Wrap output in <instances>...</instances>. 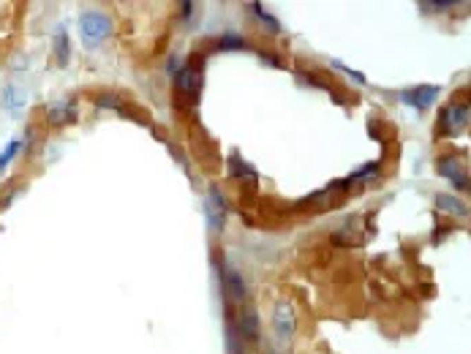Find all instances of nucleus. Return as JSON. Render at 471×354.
Returning <instances> with one entry per match:
<instances>
[{
    "mask_svg": "<svg viewBox=\"0 0 471 354\" xmlns=\"http://www.w3.org/2000/svg\"><path fill=\"white\" fill-rule=\"evenodd\" d=\"M450 6H458L455 0H441V3H419V8H428V11H447Z\"/></svg>",
    "mask_w": 471,
    "mask_h": 354,
    "instance_id": "18",
    "label": "nucleus"
},
{
    "mask_svg": "<svg viewBox=\"0 0 471 354\" xmlns=\"http://www.w3.org/2000/svg\"><path fill=\"white\" fill-rule=\"evenodd\" d=\"M436 172H439L441 177H450L453 186L460 188V191L469 188V175L460 172V158H455V155H441V158L436 161Z\"/></svg>",
    "mask_w": 471,
    "mask_h": 354,
    "instance_id": "5",
    "label": "nucleus"
},
{
    "mask_svg": "<svg viewBox=\"0 0 471 354\" xmlns=\"http://www.w3.org/2000/svg\"><path fill=\"white\" fill-rule=\"evenodd\" d=\"M55 60L57 66H68V60H71V41H68L66 30L55 33Z\"/></svg>",
    "mask_w": 471,
    "mask_h": 354,
    "instance_id": "13",
    "label": "nucleus"
},
{
    "mask_svg": "<svg viewBox=\"0 0 471 354\" xmlns=\"http://www.w3.org/2000/svg\"><path fill=\"white\" fill-rule=\"evenodd\" d=\"M205 210H208L210 226H213V229H221V226H224V213H227V205H224V196H221V191H218V188H210Z\"/></svg>",
    "mask_w": 471,
    "mask_h": 354,
    "instance_id": "9",
    "label": "nucleus"
},
{
    "mask_svg": "<svg viewBox=\"0 0 471 354\" xmlns=\"http://www.w3.org/2000/svg\"><path fill=\"white\" fill-rule=\"evenodd\" d=\"M273 333H275V341L278 343H289L294 333H297V317H294V308L281 300L278 305H275V311H273Z\"/></svg>",
    "mask_w": 471,
    "mask_h": 354,
    "instance_id": "2",
    "label": "nucleus"
},
{
    "mask_svg": "<svg viewBox=\"0 0 471 354\" xmlns=\"http://www.w3.org/2000/svg\"><path fill=\"white\" fill-rule=\"evenodd\" d=\"M28 101H30V95H28V88L19 82V79H8L6 85H3V93H0V107L6 110L8 114H22L25 112V107H28Z\"/></svg>",
    "mask_w": 471,
    "mask_h": 354,
    "instance_id": "4",
    "label": "nucleus"
},
{
    "mask_svg": "<svg viewBox=\"0 0 471 354\" xmlns=\"http://www.w3.org/2000/svg\"><path fill=\"white\" fill-rule=\"evenodd\" d=\"M240 333L245 336V341H256L259 338V317H256V311H245L240 317Z\"/></svg>",
    "mask_w": 471,
    "mask_h": 354,
    "instance_id": "14",
    "label": "nucleus"
},
{
    "mask_svg": "<svg viewBox=\"0 0 471 354\" xmlns=\"http://www.w3.org/2000/svg\"><path fill=\"white\" fill-rule=\"evenodd\" d=\"M221 283H224V292L229 295V300H234V302L245 300V281L237 270L224 267V270H221Z\"/></svg>",
    "mask_w": 471,
    "mask_h": 354,
    "instance_id": "8",
    "label": "nucleus"
},
{
    "mask_svg": "<svg viewBox=\"0 0 471 354\" xmlns=\"http://www.w3.org/2000/svg\"><path fill=\"white\" fill-rule=\"evenodd\" d=\"M436 207H439V210H447V213H453V216H469L466 202H460L453 194H439V196H436Z\"/></svg>",
    "mask_w": 471,
    "mask_h": 354,
    "instance_id": "12",
    "label": "nucleus"
},
{
    "mask_svg": "<svg viewBox=\"0 0 471 354\" xmlns=\"http://www.w3.org/2000/svg\"><path fill=\"white\" fill-rule=\"evenodd\" d=\"M191 8H193V3H183V14H186V17L191 14Z\"/></svg>",
    "mask_w": 471,
    "mask_h": 354,
    "instance_id": "20",
    "label": "nucleus"
},
{
    "mask_svg": "<svg viewBox=\"0 0 471 354\" xmlns=\"http://www.w3.org/2000/svg\"><path fill=\"white\" fill-rule=\"evenodd\" d=\"M436 95H439V88H436V85H419V88H412V90H403V93H400V101L412 104L417 110H428L436 101Z\"/></svg>",
    "mask_w": 471,
    "mask_h": 354,
    "instance_id": "7",
    "label": "nucleus"
},
{
    "mask_svg": "<svg viewBox=\"0 0 471 354\" xmlns=\"http://www.w3.org/2000/svg\"><path fill=\"white\" fill-rule=\"evenodd\" d=\"M76 120V104H68V101H57V104H49L47 107V123L49 126H66Z\"/></svg>",
    "mask_w": 471,
    "mask_h": 354,
    "instance_id": "10",
    "label": "nucleus"
},
{
    "mask_svg": "<svg viewBox=\"0 0 471 354\" xmlns=\"http://www.w3.org/2000/svg\"><path fill=\"white\" fill-rule=\"evenodd\" d=\"M174 88L183 95H189L191 101H196V98H199V90H202V74H199L193 66H186V69L177 74V79H174Z\"/></svg>",
    "mask_w": 471,
    "mask_h": 354,
    "instance_id": "6",
    "label": "nucleus"
},
{
    "mask_svg": "<svg viewBox=\"0 0 471 354\" xmlns=\"http://www.w3.org/2000/svg\"><path fill=\"white\" fill-rule=\"evenodd\" d=\"M95 104H98V107H112V110H123V107H120V101H117V95H98V98H95Z\"/></svg>",
    "mask_w": 471,
    "mask_h": 354,
    "instance_id": "19",
    "label": "nucleus"
},
{
    "mask_svg": "<svg viewBox=\"0 0 471 354\" xmlns=\"http://www.w3.org/2000/svg\"><path fill=\"white\" fill-rule=\"evenodd\" d=\"M229 175H232V177H237V180H243V177H245L248 183H256V180H259L256 169L251 167L248 161H243V158H240L237 153H234V155L229 158Z\"/></svg>",
    "mask_w": 471,
    "mask_h": 354,
    "instance_id": "11",
    "label": "nucleus"
},
{
    "mask_svg": "<svg viewBox=\"0 0 471 354\" xmlns=\"http://www.w3.org/2000/svg\"><path fill=\"white\" fill-rule=\"evenodd\" d=\"M466 126H469V104L455 101V104H450V107L441 110L439 131H441L444 136H455V134H460Z\"/></svg>",
    "mask_w": 471,
    "mask_h": 354,
    "instance_id": "3",
    "label": "nucleus"
},
{
    "mask_svg": "<svg viewBox=\"0 0 471 354\" xmlns=\"http://www.w3.org/2000/svg\"><path fill=\"white\" fill-rule=\"evenodd\" d=\"M218 49H251V44H248L243 36L227 33L224 38H218Z\"/></svg>",
    "mask_w": 471,
    "mask_h": 354,
    "instance_id": "15",
    "label": "nucleus"
},
{
    "mask_svg": "<svg viewBox=\"0 0 471 354\" xmlns=\"http://www.w3.org/2000/svg\"><path fill=\"white\" fill-rule=\"evenodd\" d=\"M251 8H254V14H256V17L262 19V22H267V25H270V30H273V33H278V30H281V25H278V19H273V17H270V14L264 11V8H262V6H259V3H251Z\"/></svg>",
    "mask_w": 471,
    "mask_h": 354,
    "instance_id": "17",
    "label": "nucleus"
},
{
    "mask_svg": "<svg viewBox=\"0 0 471 354\" xmlns=\"http://www.w3.org/2000/svg\"><path fill=\"white\" fill-rule=\"evenodd\" d=\"M17 153H19V139H14V142H8V145H6V150L0 153V172L11 164V158H14Z\"/></svg>",
    "mask_w": 471,
    "mask_h": 354,
    "instance_id": "16",
    "label": "nucleus"
},
{
    "mask_svg": "<svg viewBox=\"0 0 471 354\" xmlns=\"http://www.w3.org/2000/svg\"><path fill=\"white\" fill-rule=\"evenodd\" d=\"M79 36H82V44L88 49H95L98 44H104L107 38L112 36V19L107 17L104 11H82L79 14Z\"/></svg>",
    "mask_w": 471,
    "mask_h": 354,
    "instance_id": "1",
    "label": "nucleus"
}]
</instances>
